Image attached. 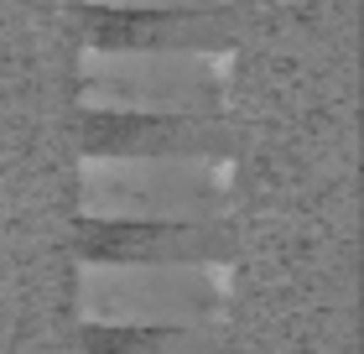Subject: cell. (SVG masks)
I'll return each instance as SVG.
<instances>
[{
  "label": "cell",
  "instance_id": "cell-7",
  "mask_svg": "<svg viewBox=\"0 0 364 354\" xmlns=\"http://www.w3.org/2000/svg\"><path fill=\"white\" fill-rule=\"evenodd\" d=\"M89 11L130 16V11H224V0H84Z\"/></svg>",
  "mask_w": 364,
  "mask_h": 354
},
{
  "label": "cell",
  "instance_id": "cell-3",
  "mask_svg": "<svg viewBox=\"0 0 364 354\" xmlns=\"http://www.w3.org/2000/svg\"><path fill=\"white\" fill-rule=\"evenodd\" d=\"M235 89H240L235 42H203V47L89 42L84 63H78V105H84V115L198 120V115H224Z\"/></svg>",
  "mask_w": 364,
  "mask_h": 354
},
{
  "label": "cell",
  "instance_id": "cell-6",
  "mask_svg": "<svg viewBox=\"0 0 364 354\" xmlns=\"http://www.w3.org/2000/svg\"><path fill=\"white\" fill-rule=\"evenodd\" d=\"M229 146L224 115L198 120H125V115H89L84 151H213Z\"/></svg>",
  "mask_w": 364,
  "mask_h": 354
},
{
  "label": "cell",
  "instance_id": "cell-4",
  "mask_svg": "<svg viewBox=\"0 0 364 354\" xmlns=\"http://www.w3.org/2000/svg\"><path fill=\"white\" fill-rule=\"evenodd\" d=\"M84 256L114 261H177V256H229L224 224H84Z\"/></svg>",
  "mask_w": 364,
  "mask_h": 354
},
{
  "label": "cell",
  "instance_id": "cell-1",
  "mask_svg": "<svg viewBox=\"0 0 364 354\" xmlns=\"http://www.w3.org/2000/svg\"><path fill=\"white\" fill-rule=\"evenodd\" d=\"M240 302V266L229 256L177 261H78V318L105 333H224Z\"/></svg>",
  "mask_w": 364,
  "mask_h": 354
},
{
  "label": "cell",
  "instance_id": "cell-5",
  "mask_svg": "<svg viewBox=\"0 0 364 354\" xmlns=\"http://www.w3.org/2000/svg\"><path fill=\"white\" fill-rule=\"evenodd\" d=\"M99 26L89 42H114V47H203V42H235V26L219 11H130L109 16L94 11Z\"/></svg>",
  "mask_w": 364,
  "mask_h": 354
},
{
  "label": "cell",
  "instance_id": "cell-2",
  "mask_svg": "<svg viewBox=\"0 0 364 354\" xmlns=\"http://www.w3.org/2000/svg\"><path fill=\"white\" fill-rule=\"evenodd\" d=\"M240 198V162L213 151H84V224H224Z\"/></svg>",
  "mask_w": 364,
  "mask_h": 354
}]
</instances>
